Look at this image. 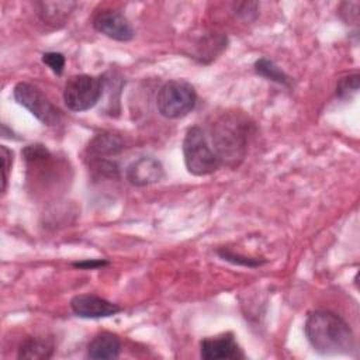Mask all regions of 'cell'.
Masks as SVG:
<instances>
[{"label": "cell", "instance_id": "5b68a950", "mask_svg": "<svg viewBox=\"0 0 360 360\" xmlns=\"http://www.w3.org/2000/svg\"><path fill=\"white\" fill-rule=\"evenodd\" d=\"M104 82L98 76L75 75L70 76L63 87V101L70 111H87L101 98Z\"/></svg>", "mask_w": 360, "mask_h": 360}, {"label": "cell", "instance_id": "8992f818", "mask_svg": "<svg viewBox=\"0 0 360 360\" xmlns=\"http://www.w3.org/2000/svg\"><path fill=\"white\" fill-rule=\"evenodd\" d=\"M13 97L42 124L49 127L59 124L62 118L59 108L53 105L52 101L37 86L27 82H20L13 89Z\"/></svg>", "mask_w": 360, "mask_h": 360}, {"label": "cell", "instance_id": "d6986e66", "mask_svg": "<svg viewBox=\"0 0 360 360\" xmlns=\"http://www.w3.org/2000/svg\"><path fill=\"white\" fill-rule=\"evenodd\" d=\"M0 156H1V169H3L1 191H3V194H4V193H6V188H7L8 172H10V169H11V163H13V152H11L6 145H1V146H0Z\"/></svg>", "mask_w": 360, "mask_h": 360}, {"label": "cell", "instance_id": "7a4b0ae2", "mask_svg": "<svg viewBox=\"0 0 360 360\" xmlns=\"http://www.w3.org/2000/svg\"><path fill=\"white\" fill-rule=\"evenodd\" d=\"M250 125L246 118L235 112L218 118L211 131V142L221 165L239 166L246 155Z\"/></svg>", "mask_w": 360, "mask_h": 360}, {"label": "cell", "instance_id": "30bf717a", "mask_svg": "<svg viewBox=\"0 0 360 360\" xmlns=\"http://www.w3.org/2000/svg\"><path fill=\"white\" fill-rule=\"evenodd\" d=\"M200 356L204 360L242 359L243 353L232 333H224L215 338H205L200 342Z\"/></svg>", "mask_w": 360, "mask_h": 360}, {"label": "cell", "instance_id": "8fae6325", "mask_svg": "<svg viewBox=\"0 0 360 360\" xmlns=\"http://www.w3.org/2000/svg\"><path fill=\"white\" fill-rule=\"evenodd\" d=\"M121 353V340L111 332L96 335L87 345V357L93 360L117 359Z\"/></svg>", "mask_w": 360, "mask_h": 360}, {"label": "cell", "instance_id": "2e32d148", "mask_svg": "<svg viewBox=\"0 0 360 360\" xmlns=\"http://www.w3.org/2000/svg\"><path fill=\"white\" fill-rule=\"evenodd\" d=\"M217 255L225 260V262H229L232 264H236V266H243V267H250V269H255V267H260L262 264L266 263L264 259H256V257H248V256H243L240 253H235L233 250L231 249H226V248H221L217 250Z\"/></svg>", "mask_w": 360, "mask_h": 360}, {"label": "cell", "instance_id": "9a60e30c", "mask_svg": "<svg viewBox=\"0 0 360 360\" xmlns=\"http://www.w3.org/2000/svg\"><path fill=\"white\" fill-rule=\"evenodd\" d=\"M255 72L267 80L276 82L283 86L290 84V77L269 58H260L255 62Z\"/></svg>", "mask_w": 360, "mask_h": 360}, {"label": "cell", "instance_id": "277c9868", "mask_svg": "<svg viewBox=\"0 0 360 360\" xmlns=\"http://www.w3.org/2000/svg\"><path fill=\"white\" fill-rule=\"evenodd\" d=\"M197 104V93L194 87L184 80L166 82L156 98V105L165 118L179 120L188 115Z\"/></svg>", "mask_w": 360, "mask_h": 360}, {"label": "cell", "instance_id": "9c48e42d", "mask_svg": "<svg viewBox=\"0 0 360 360\" xmlns=\"http://www.w3.org/2000/svg\"><path fill=\"white\" fill-rule=\"evenodd\" d=\"M165 176V169L160 160L152 156H141L134 160L125 170L127 180L135 187H146L160 181Z\"/></svg>", "mask_w": 360, "mask_h": 360}, {"label": "cell", "instance_id": "ffe728a7", "mask_svg": "<svg viewBox=\"0 0 360 360\" xmlns=\"http://www.w3.org/2000/svg\"><path fill=\"white\" fill-rule=\"evenodd\" d=\"M75 267L77 269H84V270H94V269H100V267H104L108 264L107 260L104 259H86V260H82V262H75L72 263Z\"/></svg>", "mask_w": 360, "mask_h": 360}, {"label": "cell", "instance_id": "7c38bea8", "mask_svg": "<svg viewBox=\"0 0 360 360\" xmlns=\"http://www.w3.org/2000/svg\"><path fill=\"white\" fill-rule=\"evenodd\" d=\"M124 149V141L111 132H104L96 135L89 146L87 153L90 160H98V159H108L111 156H115Z\"/></svg>", "mask_w": 360, "mask_h": 360}, {"label": "cell", "instance_id": "52a82bcc", "mask_svg": "<svg viewBox=\"0 0 360 360\" xmlns=\"http://www.w3.org/2000/svg\"><path fill=\"white\" fill-rule=\"evenodd\" d=\"M93 27L103 35L120 42H128L135 35L129 20L118 10L98 11L93 18Z\"/></svg>", "mask_w": 360, "mask_h": 360}, {"label": "cell", "instance_id": "ba28073f", "mask_svg": "<svg viewBox=\"0 0 360 360\" xmlns=\"http://www.w3.org/2000/svg\"><path fill=\"white\" fill-rule=\"evenodd\" d=\"M72 312L84 319H98L114 316L121 311V307L94 294H79L70 300Z\"/></svg>", "mask_w": 360, "mask_h": 360}, {"label": "cell", "instance_id": "ac0fdd59", "mask_svg": "<svg viewBox=\"0 0 360 360\" xmlns=\"http://www.w3.org/2000/svg\"><path fill=\"white\" fill-rule=\"evenodd\" d=\"M42 62L58 76H60L63 73L65 69V56L60 52H45L42 55Z\"/></svg>", "mask_w": 360, "mask_h": 360}, {"label": "cell", "instance_id": "5bb4252c", "mask_svg": "<svg viewBox=\"0 0 360 360\" xmlns=\"http://www.w3.org/2000/svg\"><path fill=\"white\" fill-rule=\"evenodd\" d=\"M53 354V345L39 338H28L18 347V359H49Z\"/></svg>", "mask_w": 360, "mask_h": 360}, {"label": "cell", "instance_id": "3957f363", "mask_svg": "<svg viewBox=\"0 0 360 360\" xmlns=\"http://www.w3.org/2000/svg\"><path fill=\"white\" fill-rule=\"evenodd\" d=\"M183 156L188 173L194 176H208L221 166L215 150L200 127L187 129L183 139Z\"/></svg>", "mask_w": 360, "mask_h": 360}, {"label": "cell", "instance_id": "6da1fadb", "mask_svg": "<svg viewBox=\"0 0 360 360\" xmlns=\"http://www.w3.org/2000/svg\"><path fill=\"white\" fill-rule=\"evenodd\" d=\"M304 332L309 345L319 354H349L354 349V335L350 326L330 311L311 312L305 321Z\"/></svg>", "mask_w": 360, "mask_h": 360}, {"label": "cell", "instance_id": "4fadbf2b", "mask_svg": "<svg viewBox=\"0 0 360 360\" xmlns=\"http://www.w3.org/2000/svg\"><path fill=\"white\" fill-rule=\"evenodd\" d=\"M39 18L45 24H65L66 18L70 15L72 10L76 7L73 1H58V3H39Z\"/></svg>", "mask_w": 360, "mask_h": 360}, {"label": "cell", "instance_id": "e0dca14e", "mask_svg": "<svg viewBox=\"0 0 360 360\" xmlns=\"http://www.w3.org/2000/svg\"><path fill=\"white\" fill-rule=\"evenodd\" d=\"M359 90V75H350L339 80L336 86V94L340 98L349 97L352 93H356Z\"/></svg>", "mask_w": 360, "mask_h": 360}]
</instances>
